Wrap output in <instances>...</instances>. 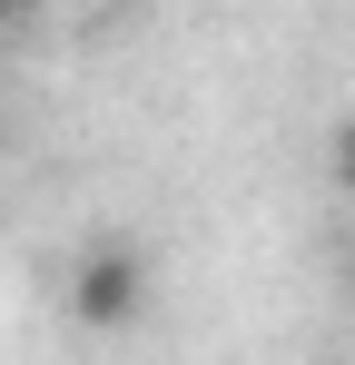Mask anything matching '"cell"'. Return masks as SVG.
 I'll return each instance as SVG.
<instances>
[{"mask_svg": "<svg viewBox=\"0 0 355 365\" xmlns=\"http://www.w3.org/2000/svg\"><path fill=\"white\" fill-rule=\"evenodd\" d=\"M69 316H79L89 336L138 326V316H148V267H138V247H89L79 277H69Z\"/></svg>", "mask_w": 355, "mask_h": 365, "instance_id": "cell-1", "label": "cell"}, {"mask_svg": "<svg viewBox=\"0 0 355 365\" xmlns=\"http://www.w3.org/2000/svg\"><path fill=\"white\" fill-rule=\"evenodd\" d=\"M336 187H346V197H355V128H346V138H336Z\"/></svg>", "mask_w": 355, "mask_h": 365, "instance_id": "cell-2", "label": "cell"}, {"mask_svg": "<svg viewBox=\"0 0 355 365\" xmlns=\"http://www.w3.org/2000/svg\"><path fill=\"white\" fill-rule=\"evenodd\" d=\"M59 10H99V0H59Z\"/></svg>", "mask_w": 355, "mask_h": 365, "instance_id": "cell-3", "label": "cell"}, {"mask_svg": "<svg viewBox=\"0 0 355 365\" xmlns=\"http://www.w3.org/2000/svg\"><path fill=\"white\" fill-rule=\"evenodd\" d=\"M10 10H20V0H0V20H10Z\"/></svg>", "mask_w": 355, "mask_h": 365, "instance_id": "cell-4", "label": "cell"}]
</instances>
